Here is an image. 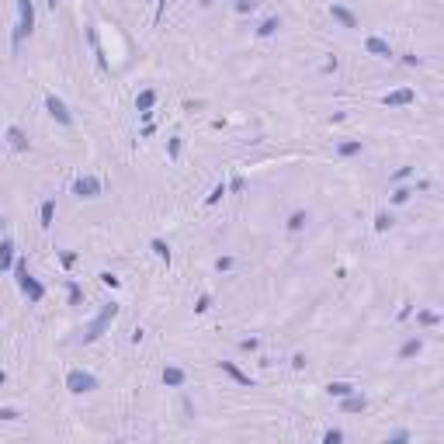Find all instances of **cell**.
<instances>
[{
    "mask_svg": "<svg viewBox=\"0 0 444 444\" xmlns=\"http://www.w3.org/2000/svg\"><path fill=\"white\" fill-rule=\"evenodd\" d=\"M10 264H14V243L3 239V243H0V271H7Z\"/></svg>",
    "mask_w": 444,
    "mask_h": 444,
    "instance_id": "12",
    "label": "cell"
},
{
    "mask_svg": "<svg viewBox=\"0 0 444 444\" xmlns=\"http://www.w3.org/2000/svg\"><path fill=\"white\" fill-rule=\"evenodd\" d=\"M115 316H118V305H115V302H111V305H104V309H101V316H97V319H94V323L87 326L83 340H87V344H90V340H97V337L104 333V326H108V323H111Z\"/></svg>",
    "mask_w": 444,
    "mask_h": 444,
    "instance_id": "3",
    "label": "cell"
},
{
    "mask_svg": "<svg viewBox=\"0 0 444 444\" xmlns=\"http://www.w3.org/2000/svg\"><path fill=\"white\" fill-rule=\"evenodd\" d=\"M7 139H10V146H14V149H28V139H24V132H21L17 125H10V129H7Z\"/></svg>",
    "mask_w": 444,
    "mask_h": 444,
    "instance_id": "13",
    "label": "cell"
},
{
    "mask_svg": "<svg viewBox=\"0 0 444 444\" xmlns=\"http://www.w3.org/2000/svg\"><path fill=\"white\" fill-rule=\"evenodd\" d=\"M45 108H49V115H52L59 125H70V122H73V118H70V111H66V104H63L56 94H49V97H45Z\"/></svg>",
    "mask_w": 444,
    "mask_h": 444,
    "instance_id": "6",
    "label": "cell"
},
{
    "mask_svg": "<svg viewBox=\"0 0 444 444\" xmlns=\"http://www.w3.org/2000/svg\"><path fill=\"white\" fill-rule=\"evenodd\" d=\"M389 225H392V216H389V212H378V219H375V229H378V232H385Z\"/></svg>",
    "mask_w": 444,
    "mask_h": 444,
    "instance_id": "22",
    "label": "cell"
},
{
    "mask_svg": "<svg viewBox=\"0 0 444 444\" xmlns=\"http://www.w3.org/2000/svg\"><path fill=\"white\" fill-rule=\"evenodd\" d=\"M274 31H278V17H267V21L257 28V35H260V38H267V35H274Z\"/></svg>",
    "mask_w": 444,
    "mask_h": 444,
    "instance_id": "18",
    "label": "cell"
},
{
    "mask_svg": "<svg viewBox=\"0 0 444 444\" xmlns=\"http://www.w3.org/2000/svg\"><path fill=\"white\" fill-rule=\"evenodd\" d=\"M70 305H80V288L70 285Z\"/></svg>",
    "mask_w": 444,
    "mask_h": 444,
    "instance_id": "33",
    "label": "cell"
},
{
    "mask_svg": "<svg viewBox=\"0 0 444 444\" xmlns=\"http://www.w3.org/2000/svg\"><path fill=\"white\" fill-rule=\"evenodd\" d=\"M163 385L181 389V385H184V371H181V368H163Z\"/></svg>",
    "mask_w": 444,
    "mask_h": 444,
    "instance_id": "10",
    "label": "cell"
},
{
    "mask_svg": "<svg viewBox=\"0 0 444 444\" xmlns=\"http://www.w3.org/2000/svg\"><path fill=\"white\" fill-rule=\"evenodd\" d=\"M153 104H156V94H153V90H143V94L136 97V108H139V111H149Z\"/></svg>",
    "mask_w": 444,
    "mask_h": 444,
    "instance_id": "17",
    "label": "cell"
},
{
    "mask_svg": "<svg viewBox=\"0 0 444 444\" xmlns=\"http://www.w3.org/2000/svg\"><path fill=\"white\" fill-rule=\"evenodd\" d=\"M365 49H368L371 56H378V59H389V56H392V49H389V42H382V38H375V35H371L368 42H365Z\"/></svg>",
    "mask_w": 444,
    "mask_h": 444,
    "instance_id": "8",
    "label": "cell"
},
{
    "mask_svg": "<svg viewBox=\"0 0 444 444\" xmlns=\"http://www.w3.org/2000/svg\"><path fill=\"white\" fill-rule=\"evenodd\" d=\"M14 274H17L21 292L31 298V302H38V298L45 295V292H42V285H38V281H31V274H28V264H24V260H17V264H14Z\"/></svg>",
    "mask_w": 444,
    "mask_h": 444,
    "instance_id": "2",
    "label": "cell"
},
{
    "mask_svg": "<svg viewBox=\"0 0 444 444\" xmlns=\"http://www.w3.org/2000/svg\"><path fill=\"white\" fill-rule=\"evenodd\" d=\"M216 267H219V271H229V267H232V257H219Z\"/></svg>",
    "mask_w": 444,
    "mask_h": 444,
    "instance_id": "32",
    "label": "cell"
},
{
    "mask_svg": "<svg viewBox=\"0 0 444 444\" xmlns=\"http://www.w3.org/2000/svg\"><path fill=\"white\" fill-rule=\"evenodd\" d=\"M52 216H56V202H45L42 205V225H52Z\"/></svg>",
    "mask_w": 444,
    "mask_h": 444,
    "instance_id": "20",
    "label": "cell"
},
{
    "mask_svg": "<svg viewBox=\"0 0 444 444\" xmlns=\"http://www.w3.org/2000/svg\"><path fill=\"white\" fill-rule=\"evenodd\" d=\"M0 420H17V410H10V406H3V410H0Z\"/></svg>",
    "mask_w": 444,
    "mask_h": 444,
    "instance_id": "31",
    "label": "cell"
},
{
    "mask_svg": "<svg viewBox=\"0 0 444 444\" xmlns=\"http://www.w3.org/2000/svg\"><path fill=\"white\" fill-rule=\"evenodd\" d=\"M337 153H340V156H354V153H361V143H340Z\"/></svg>",
    "mask_w": 444,
    "mask_h": 444,
    "instance_id": "21",
    "label": "cell"
},
{
    "mask_svg": "<svg viewBox=\"0 0 444 444\" xmlns=\"http://www.w3.org/2000/svg\"><path fill=\"white\" fill-rule=\"evenodd\" d=\"M195 309H198V312H209V309H212V298H209V295H202V298H198V305H195Z\"/></svg>",
    "mask_w": 444,
    "mask_h": 444,
    "instance_id": "30",
    "label": "cell"
},
{
    "mask_svg": "<svg viewBox=\"0 0 444 444\" xmlns=\"http://www.w3.org/2000/svg\"><path fill=\"white\" fill-rule=\"evenodd\" d=\"M101 281H104V285H108V288H118V278H115V274H111V271H104V274H101Z\"/></svg>",
    "mask_w": 444,
    "mask_h": 444,
    "instance_id": "28",
    "label": "cell"
},
{
    "mask_svg": "<svg viewBox=\"0 0 444 444\" xmlns=\"http://www.w3.org/2000/svg\"><path fill=\"white\" fill-rule=\"evenodd\" d=\"M73 195H80V198H97V195H101V181H97V177H76Z\"/></svg>",
    "mask_w": 444,
    "mask_h": 444,
    "instance_id": "5",
    "label": "cell"
},
{
    "mask_svg": "<svg viewBox=\"0 0 444 444\" xmlns=\"http://www.w3.org/2000/svg\"><path fill=\"white\" fill-rule=\"evenodd\" d=\"M410 195H413L410 188H399V191L392 195V202H396V205H403V202H410Z\"/></svg>",
    "mask_w": 444,
    "mask_h": 444,
    "instance_id": "26",
    "label": "cell"
},
{
    "mask_svg": "<svg viewBox=\"0 0 444 444\" xmlns=\"http://www.w3.org/2000/svg\"><path fill=\"white\" fill-rule=\"evenodd\" d=\"M420 323H424V326H434V323H438V312H420Z\"/></svg>",
    "mask_w": 444,
    "mask_h": 444,
    "instance_id": "29",
    "label": "cell"
},
{
    "mask_svg": "<svg viewBox=\"0 0 444 444\" xmlns=\"http://www.w3.org/2000/svg\"><path fill=\"white\" fill-rule=\"evenodd\" d=\"M153 253H156L160 260H170V246H167L163 239H153Z\"/></svg>",
    "mask_w": 444,
    "mask_h": 444,
    "instance_id": "19",
    "label": "cell"
},
{
    "mask_svg": "<svg viewBox=\"0 0 444 444\" xmlns=\"http://www.w3.org/2000/svg\"><path fill=\"white\" fill-rule=\"evenodd\" d=\"M66 389H70V392H76V396H83V392H94V389H97V378H94V375H90V371H70V375H66Z\"/></svg>",
    "mask_w": 444,
    "mask_h": 444,
    "instance_id": "4",
    "label": "cell"
},
{
    "mask_svg": "<svg viewBox=\"0 0 444 444\" xmlns=\"http://www.w3.org/2000/svg\"><path fill=\"white\" fill-rule=\"evenodd\" d=\"M413 97H417V94H413L410 87H403V90L385 94V97H382V104H385V108H403V104H413Z\"/></svg>",
    "mask_w": 444,
    "mask_h": 444,
    "instance_id": "7",
    "label": "cell"
},
{
    "mask_svg": "<svg viewBox=\"0 0 444 444\" xmlns=\"http://www.w3.org/2000/svg\"><path fill=\"white\" fill-rule=\"evenodd\" d=\"M323 441H326V444H340V441H344V434H340V431H326V438H323Z\"/></svg>",
    "mask_w": 444,
    "mask_h": 444,
    "instance_id": "27",
    "label": "cell"
},
{
    "mask_svg": "<svg viewBox=\"0 0 444 444\" xmlns=\"http://www.w3.org/2000/svg\"><path fill=\"white\" fill-rule=\"evenodd\" d=\"M35 28V7L31 0H17V31H14V45H21L24 35H31Z\"/></svg>",
    "mask_w": 444,
    "mask_h": 444,
    "instance_id": "1",
    "label": "cell"
},
{
    "mask_svg": "<svg viewBox=\"0 0 444 444\" xmlns=\"http://www.w3.org/2000/svg\"><path fill=\"white\" fill-rule=\"evenodd\" d=\"M257 3H260V0H236V10L246 14V10H257Z\"/></svg>",
    "mask_w": 444,
    "mask_h": 444,
    "instance_id": "25",
    "label": "cell"
},
{
    "mask_svg": "<svg viewBox=\"0 0 444 444\" xmlns=\"http://www.w3.org/2000/svg\"><path fill=\"white\" fill-rule=\"evenodd\" d=\"M222 195H225V184H216V188H212V195L205 198V205H216V202H219Z\"/></svg>",
    "mask_w": 444,
    "mask_h": 444,
    "instance_id": "24",
    "label": "cell"
},
{
    "mask_svg": "<svg viewBox=\"0 0 444 444\" xmlns=\"http://www.w3.org/2000/svg\"><path fill=\"white\" fill-rule=\"evenodd\" d=\"M49 7H56V0H49Z\"/></svg>",
    "mask_w": 444,
    "mask_h": 444,
    "instance_id": "36",
    "label": "cell"
},
{
    "mask_svg": "<svg viewBox=\"0 0 444 444\" xmlns=\"http://www.w3.org/2000/svg\"><path fill=\"white\" fill-rule=\"evenodd\" d=\"M420 351H424V344H420V340H406V344L399 347V358L406 361V358H413V354H420Z\"/></svg>",
    "mask_w": 444,
    "mask_h": 444,
    "instance_id": "16",
    "label": "cell"
},
{
    "mask_svg": "<svg viewBox=\"0 0 444 444\" xmlns=\"http://www.w3.org/2000/svg\"><path fill=\"white\" fill-rule=\"evenodd\" d=\"M292 368H305V354H295L292 358Z\"/></svg>",
    "mask_w": 444,
    "mask_h": 444,
    "instance_id": "35",
    "label": "cell"
},
{
    "mask_svg": "<svg viewBox=\"0 0 444 444\" xmlns=\"http://www.w3.org/2000/svg\"><path fill=\"white\" fill-rule=\"evenodd\" d=\"M222 365V371H225V375H232V378H236V382H239V385H253V382H250V378H246V375H243V371L236 368V365H232V361H219Z\"/></svg>",
    "mask_w": 444,
    "mask_h": 444,
    "instance_id": "14",
    "label": "cell"
},
{
    "mask_svg": "<svg viewBox=\"0 0 444 444\" xmlns=\"http://www.w3.org/2000/svg\"><path fill=\"white\" fill-rule=\"evenodd\" d=\"M330 14H333V17H337V21H340L344 28H358V17H354V14H351L347 7H340V3H333V7H330Z\"/></svg>",
    "mask_w": 444,
    "mask_h": 444,
    "instance_id": "9",
    "label": "cell"
},
{
    "mask_svg": "<svg viewBox=\"0 0 444 444\" xmlns=\"http://www.w3.org/2000/svg\"><path fill=\"white\" fill-rule=\"evenodd\" d=\"M302 225H305V212H295V216L288 219V229H292V232H298Z\"/></svg>",
    "mask_w": 444,
    "mask_h": 444,
    "instance_id": "23",
    "label": "cell"
},
{
    "mask_svg": "<svg viewBox=\"0 0 444 444\" xmlns=\"http://www.w3.org/2000/svg\"><path fill=\"white\" fill-rule=\"evenodd\" d=\"M239 351H257V340H253V337H250V340H243V344H239Z\"/></svg>",
    "mask_w": 444,
    "mask_h": 444,
    "instance_id": "34",
    "label": "cell"
},
{
    "mask_svg": "<svg viewBox=\"0 0 444 444\" xmlns=\"http://www.w3.org/2000/svg\"><path fill=\"white\" fill-rule=\"evenodd\" d=\"M326 392L344 399V396H351V392H354V385H351V382H330V385H326Z\"/></svg>",
    "mask_w": 444,
    "mask_h": 444,
    "instance_id": "15",
    "label": "cell"
},
{
    "mask_svg": "<svg viewBox=\"0 0 444 444\" xmlns=\"http://www.w3.org/2000/svg\"><path fill=\"white\" fill-rule=\"evenodd\" d=\"M365 406H368L365 396H344V413H361Z\"/></svg>",
    "mask_w": 444,
    "mask_h": 444,
    "instance_id": "11",
    "label": "cell"
}]
</instances>
